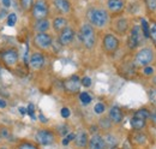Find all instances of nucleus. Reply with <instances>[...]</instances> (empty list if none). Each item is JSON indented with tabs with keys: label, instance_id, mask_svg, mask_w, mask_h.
<instances>
[{
	"label": "nucleus",
	"instance_id": "29",
	"mask_svg": "<svg viewBox=\"0 0 156 149\" xmlns=\"http://www.w3.org/2000/svg\"><path fill=\"white\" fill-rule=\"evenodd\" d=\"M145 6L149 13H155L156 12V0H144Z\"/></svg>",
	"mask_w": 156,
	"mask_h": 149
},
{
	"label": "nucleus",
	"instance_id": "8",
	"mask_svg": "<svg viewBox=\"0 0 156 149\" xmlns=\"http://www.w3.org/2000/svg\"><path fill=\"white\" fill-rule=\"evenodd\" d=\"M34 45L39 49H48L53 45V37L47 33H37L34 36Z\"/></svg>",
	"mask_w": 156,
	"mask_h": 149
},
{
	"label": "nucleus",
	"instance_id": "11",
	"mask_svg": "<svg viewBox=\"0 0 156 149\" xmlns=\"http://www.w3.org/2000/svg\"><path fill=\"white\" fill-rule=\"evenodd\" d=\"M75 36H76L75 29L71 28V27H66L65 29H62L59 33V43L61 46H69L73 42Z\"/></svg>",
	"mask_w": 156,
	"mask_h": 149
},
{
	"label": "nucleus",
	"instance_id": "7",
	"mask_svg": "<svg viewBox=\"0 0 156 149\" xmlns=\"http://www.w3.org/2000/svg\"><path fill=\"white\" fill-rule=\"evenodd\" d=\"M35 141L40 146H51L55 142V133L51 130L42 129L35 133Z\"/></svg>",
	"mask_w": 156,
	"mask_h": 149
},
{
	"label": "nucleus",
	"instance_id": "16",
	"mask_svg": "<svg viewBox=\"0 0 156 149\" xmlns=\"http://www.w3.org/2000/svg\"><path fill=\"white\" fill-rule=\"evenodd\" d=\"M44 61H46V59H44L43 54H41V53H33L31 56H30V60H29L30 66H31L34 70H40V69H42L43 65H44Z\"/></svg>",
	"mask_w": 156,
	"mask_h": 149
},
{
	"label": "nucleus",
	"instance_id": "24",
	"mask_svg": "<svg viewBox=\"0 0 156 149\" xmlns=\"http://www.w3.org/2000/svg\"><path fill=\"white\" fill-rule=\"evenodd\" d=\"M149 38L153 43V46L156 48V20L151 19L149 22Z\"/></svg>",
	"mask_w": 156,
	"mask_h": 149
},
{
	"label": "nucleus",
	"instance_id": "22",
	"mask_svg": "<svg viewBox=\"0 0 156 149\" xmlns=\"http://www.w3.org/2000/svg\"><path fill=\"white\" fill-rule=\"evenodd\" d=\"M67 19L65 18V17H55V18L53 19V29L55 30V31H58L60 33L62 29H65L66 27H67Z\"/></svg>",
	"mask_w": 156,
	"mask_h": 149
},
{
	"label": "nucleus",
	"instance_id": "46",
	"mask_svg": "<svg viewBox=\"0 0 156 149\" xmlns=\"http://www.w3.org/2000/svg\"><path fill=\"white\" fill-rule=\"evenodd\" d=\"M20 112L22 114H25L27 113V108H23V107H20Z\"/></svg>",
	"mask_w": 156,
	"mask_h": 149
},
{
	"label": "nucleus",
	"instance_id": "1",
	"mask_svg": "<svg viewBox=\"0 0 156 149\" xmlns=\"http://www.w3.org/2000/svg\"><path fill=\"white\" fill-rule=\"evenodd\" d=\"M88 22L96 28H105L109 22V13L107 10L101 7H90L87 11Z\"/></svg>",
	"mask_w": 156,
	"mask_h": 149
},
{
	"label": "nucleus",
	"instance_id": "34",
	"mask_svg": "<svg viewBox=\"0 0 156 149\" xmlns=\"http://www.w3.org/2000/svg\"><path fill=\"white\" fill-rule=\"evenodd\" d=\"M18 148H20V149H35V148H37V146H36V144H34V143H30V142H23V143H20V146H18Z\"/></svg>",
	"mask_w": 156,
	"mask_h": 149
},
{
	"label": "nucleus",
	"instance_id": "27",
	"mask_svg": "<svg viewBox=\"0 0 156 149\" xmlns=\"http://www.w3.org/2000/svg\"><path fill=\"white\" fill-rule=\"evenodd\" d=\"M140 28L143 31V35L145 38H149V22H147L144 18L140 19Z\"/></svg>",
	"mask_w": 156,
	"mask_h": 149
},
{
	"label": "nucleus",
	"instance_id": "15",
	"mask_svg": "<svg viewBox=\"0 0 156 149\" xmlns=\"http://www.w3.org/2000/svg\"><path fill=\"white\" fill-rule=\"evenodd\" d=\"M108 117H109V119L112 120L113 124H120L124 120V113L121 111V108L118 107V106L111 107L109 113H108Z\"/></svg>",
	"mask_w": 156,
	"mask_h": 149
},
{
	"label": "nucleus",
	"instance_id": "38",
	"mask_svg": "<svg viewBox=\"0 0 156 149\" xmlns=\"http://www.w3.org/2000/svg\"><path fill=\"white\" fill-rule=\"evenodd\" d=\"M0 136L2 137V138H10V136H11V133H10V131L7 128H1L0 129Z\"/></svg>",
	"mask_w": 156,
	"mask_h": 149
},
{
	"label": "nucleus",
	"instance_id": "42",
	"mask_svg": "<svg viewBox=\"0 0 156 149\" xmlns=\"http://www.w3.org/2000/svg\"><path fill=\"white\" fill-rule=\"evenodd\" d=\"M150 83H151V85L156 87V74H154V76L150 77Z\"/></svg>",
	"mask_w": 156,
	"mask_h": 149
},
{
	"label": "nucleus",
	"instance_id": "5",
	"mask_svg": "<svg viewBox=\"0 0 156 149\" xmlns=\"http://www.w3.org/2000/svg\"><path fill=\"white\" fill-rule=\"evenodd\" d=\"M49 13V6L46 0H36L31 7V16L34 19L47 18Z\"/></svg>",
	"mask_w": 156,
	"mask_h": 149
},
{
	"label": "nucleus",
	"instance_id": "32",
	"mask_svg": "<svg viewBox=\"0 0 156 149\" xmlns=\"http://www.w3.org/2000/svg\"><path fill=\"white\" fill-rule=\"evenodd\" d=\"M79 100H80V102L83 104V105H88V104H90L91 102V96L89 95L88 93H85V92H83V93L79 94Z\"/></svg>",
	"mask_w": 156,
	"mask_h": 149
},
{
	"label": "nucleus",
	"instance_id": "45",
	"mask_svg": "<svg viewBox=\"0 0 156 149\" xmlns=\"http://www.w3.org/2000/svg\"><path fill=\"white\" fill-rule=\"evenodd\" d=\"M40 119H41V122H43V123H47V119L42 115V114H40Z\"/></svg>",
	"mask_w": 156,
	"mask_h": 149
},
{
	"label": "nucleus",
	"instance_id": "13",
	"mask_svg": "<svg viewBox=\"0 0 156 149\" xmlns=\"http://www.w3.org/2000/svg\"><path fill=\"white\" fill-rule=\"evenodd\" d=\"M114 29L119 35H125L130 30V22L125 17H119L114 23Z\"/></svg>",
	"mask_w": 156,
	"mask_h": 149
},
{
	"label": "nucleus",
	"instance_id": "18",
	"mask_svg": "<svg viewBox=\"0 0 156 149\" xmlns=\"http://www.w3.org/2000/svg\"><path fill=\"white\" fill-rule=\"evenodd\" d=\"M130 124H131L132 130H136V131H143L147 128V120L143 119V118L136 117V115H133V117L131 118Z\"/></svg>",
	"mask_w": 156,
	"mask_h": 149
},
{
	"label": "nucleus",
	"instance_id": "37",
	"mask_svg": "<svg viewBox=\"0 0 156 149\" xmlns=\"http://www.w3.org/2000/svg\"><path fill=\"white\" fill-rule=\"evenodd\" d=\"M75 137H76V135H75V133H69V135L62 140V144H64V146H67V144H69V142H71V141H73V140H75Z\"/></svg>",
	"mask_w": 156,
	"mask_h": 149
},
{
	"label": "nucleus",
	"instance_id": "9",
	"mask_svg": "<svg viewBox=\"0 0 156 149\" xmlns=\"http://www.w3.org/2000/svg\"><path fill=\"white\" fill-rule=\"evenodd\" d=\"M18 52L15 49V48H7V49H4L1 53H0V59L1 61L7 65V66H13L17 64L18 61Z\"/></svg>",
	"mask_w": 156,
	"mask_h": 149
},
{
	"label": "nucleus",
	"instance_id": "6",
	"mask_svg": "<svg viewBox=\"0 0 156 149\" xmlns=\"http://www.w3.org/2000/svg\"><path fill=\"white\" fill-rule=\"evenodd\" d=\"M120 46V41L113 34H106L102 40V47L107 54H114Z\"/></svg>",
	"mask_w": 156,
	"mask_h": 149
},
{
	"label": "nucleus",
	"instance_id": "19",
	"mask_svg": "<svg viewBox=\"0 0 156 149\" xmlns=\"http://www.w3.org/2000/svg\"><path fill=\"white\" fill-rule=\"evenodd\" d=\"M49 28H51V23L47 18L36 19V22L34 24V29L36 33H46L49 30Z\"/></svg>",
	"mask_w": 156,
	"mask_h": 149
},
{
	"label": "nucleus",
	"instance_id": "30",
	"mask_svg": "<svg viewBox=\"0 0 156 149\" xmlns=\"http://www.w3.org/2000/svg\"><path fill=\"white\" fill-rule=\"evenodd\" d=\"M34 2H35V0H20V6L24 11H31Z\"/></svg>",
	"mask_w": 156,
	"mask_h": 149
},
{
	"label": "nucleus",
	"instance_id": "20",
	"mask_svg": "<svg viewBox=\"0 0 156 149\" xmlns=\"http://www.w3.org/2000/svg\"><path fill=\"white\" fill-rule=\"evenodd\" d=\"M73 141H75V144H76L77 147L84 148V147L88 146L89 136H88V133H87L85 131H80V132H78L77 135H76V137H75Z\"/></svg>",
	"mask_w": 156,
	"mask_h": 149
},
{
	"label": "nucleus",
	"instance_id": "44",
	"mask_svg": "<svg viewBox=\"0 0 156 149\" xmlns=\"http://www.w3.org/2000/svg\"><path fill=\"white\" fill-rule=\"evenodd\" d=\"M1 1H2V4H4L5 7H10V5H11V1L10 0H1Z\"/></svg>",
	"mask_w": 156,
	"mask_h": 149
},
{
	"label": "nucleus",
	"instance_id": "39",
	"mask_svg": "<svg viewBox=\"0 0 156 149\" xmlns=\"http://www.w3.org/2000/svg\"><path fill=\"white\" fill-rule=\"evenodd\" d=\"M27 112L29 113V115H30L33 119H35V115H34V112H35V110H34V105L30 104V105L28 106V108H27Z\"/></svg>",
	"mask_w": 156,
	"mask_h": 149
},
{
	"label": "nucleus",
	"instance_id": "17",
	"mask_svg": "<svg viewBox=\"0 0 156 149\" xmlns=\"http://www.w3.org/2000/svg\"><path fill=\"white\" fill-rule=\"evenodd\" d=\"M53 4L55 9L62 15H67L71 12V4L69 0H53Z\"/></svg>",
	"mask_w": 156,
	"mask_h": 149
},
{
	"label": "nucleus",
	"instance_id": "33",
	"mask_svg": "<svg viewBox=\"0 0 156 149\" xmlns=\"http://www.w3.org/2000/svg\"><path fill=\"white\" fill-rule=\"evenodd\" d=\"M105 111H106V106H105V104H102V102H98V104L94 106V112H95L96 114H102Z\"/></svg>",
	"mask_w": 156,
	"mask_h": 149
},
{
	"label": "nucleus",
	"instance_id": "28",
	"mask_svg": "<svg viewBox=\"0 0 156 149\" xmlns=\"http://www.w3.org/2000/svg\"><path fill=\"white\" fill-rule=\"evenodd\" d=\"M142 74L145 77H151V76L155 74V67L151 66V65H147V66L142 67Z\"/></svg>",
	"mask_w": 156,
	"mask_h": 149
},
{
	"label": "nucleus",
	"instance_id": "3",
	"mask_svg": "<svg viewBox=\"0 0 156 149\" xmlns=\"http://www.w3.org/2000/svg\"><path fill=\"white\" fill-rule=\"evenodd\" d=\"M79 40L87 49H93L96 45L95 29L90 23H84L79 30Z\"/></svg>",
	"mask_w": 156,
	"mask_h": 149
},
{
	"label": "nucleus",
	"instance_id": "35",
	"mask_svg": "<svg viewBox=\"0 0 156 149\" xmlns=\"http://www.w3.org/2000/svg\"><path fill=\"white\" fill-rule=\"evenodd\" d=\"M16 22H17V16H16V13H10L9 17H7V24H9L10 27H13V25L16 24Z\"/></svg>",
	"mask_w": 156,
	"mask_h": 149
},
{
	"label": "nucleus",
	"instance_id": "43",
	"mask_svg": "<svg viewBox=\"0 0 156 149\" xmlns=\"http://www.w3.org/2000/svg\"><path fill=\"white\" fill-rule=\"evenodd\" d=\"M7 106V104H6V101L5 100H2L1 97H0V108H5Z\"/></svg>",
	"mask_w": 156,
	"mask_h": 149
},
{
	"label": "nucleus",
	"instance_id": "36",
	"mask_svg": "<svg viewBox=\"0 0 156 149\" xmlns=\"http://www.w3.org/2000/svg\"><path fill=\"white\" fill-rule=\"evenodd\" d=\"M80 83H82L83 87L89 88V87L91 85V78H90V77H83V78L80 79Z\"/></svg>",
	"mask_w": 156,
	"mask_h": 149
},
{
	"label": "nucleus",
	"instance_id": "31",
	"mask_svg": "<svg viewBox=\"0 0 156 149\" xmlns=\"http://www.w3.org/2000/svg\"><path fill=\"white\" fill-rule=\"evenodd\" d=\"M148 97H149V101L156 106V87H151L149 90H148Z\"/></svg>",
	"mask_w": 156,
	"mask_h": 149
},
{
	"label": "nucleus",
	"instance_id": "25",
	"mask_svg": "<svg viewBox=\"0 0 156 149\" xmlns=\"http://www.w3.org/2000/svg\"><path fill=\"white\" fill-rule=\"evenodd\" d=\"M112 120L109 119V117H107V118H101L100 119V123H98V128L100 129H102V130H109L111 128H112Z\"/></svg>",
	"mask_w": 156,
	"mask_h": 149
},
{
	"label": "nucleus",
	"instance_id": "23",
	"mask_svg": "<svg viewBox=\"0 0 156 149\" xmlns=\"http://www.w3.org/2000/svg\"><path fill=\"white\" fill-rule=\"evenodd\" d=\"M105 143H106V148H115L118 146V138L115 135L111 133V132H107L105 136Z\"/></svg>",
	"mask_w": 156,
	"mask_h": 149
},
{
	"label": "nucleus",
	"instance_id": "2",
	"mask_svg": "<svg viewBox=\"0 0 156 149\" xmlns=\"http://www.w3.org/2000/svg\"><path fill=\"white\" fill-rule=\"evenodd\" d=\"M155 59L156 56L154 49L151 47L147 46V47H142V48L138 49V52L133 56L132 63H133V65L136 67H140L142 69V67H144L147 65H151L155 61Z\"/></svg>",
	"mask_w": 156,
	"mask_h": 149
},
{
	"label": "nucleus",
	"instance_id": "21",
	"mask_svg": "<svg viewBox=\"0 0 156 149\" xmlns=\"http://www.w3.org/2000/svg\"><path fill=\"white\" fill-rule=\"evenodd\" d=\"M133 138H131V142L135 144V146H144L147 143V138L148 136L145 133H143L142 131H136L133 130Z\"/></svg>",
	"mask_w": 156,
	"mask_h": 149
},
{
	"label": "nucleus",
	"instance_id": "40",
	"mask_svg": "<svg viewBox=\"0 0 156 149\" xmlns=\"http://www.w3.org/2000/svg\"><path fill=\"white\" fill-rule=\"evenodd\" d=\"M70 114H71V113H70V110H69V108L64 107V108L61 110V117H62V118H65V119H66V118H69V117H70Z\"/></svg>",
	"mask_w": 156,
	"mask_h": 149
},
{
	"label": "nucleus",
	"instance_id": "41",
	"mask_svg": "<svg viewBox=\"0 0 156 149\" xmlns=\"http://www.w3.org/2000/svg\"><path fill=\"white\" fill-rule=\"evenodd\" d=\"M149 119L151 120V124H153L154 126H156V112L150 114V118H149Z\"/></svg>",
	"mask_w": 156,
	"mask_h": 149
},
{
	"label": "nucleus",
	"instance_id": "14",
	"mask_svg": "<svg viewBox=\"0 0 156 149\" xmlns=\"http://www.w3.org/2000/svg\"><path fill=\"white\" fill-rule=\"evenodd\" d=\"M88 147L91 149L106 148V143H105V138H103V136H101L100 133H94V135L89 138Z\"/></svg>",
	"mask_w": 156,
	"mask_h": 149
},
{
	"label": "nucleus",
	"instance_id": "47",
	"mask_svg": "<svg viewBox=\"0 0 156 149\" xmlns=\"http://www.w3.org/2000/svg\"><path fill=\"white\" fill-rule=\"evenodd\" d=\"M0 138H1V136H0Z\"/></svg>",
	"mask_w": 156,
	"mask_h": 149
},
{
	"label": "nucleus",
	"instance_id": "4",
	"mask_svg": "<svg viewBox=\"0 0 156 149\" xmlns=\"http://www.w3.org/2000/svg\"><path fill=\"white\" fill-rule=\"evenodd\" d=\"M143 31L140 25L135 24L130 28L129 30V37H127V46L130 49H137L142 43H143Z\"/></svg>",
	"mask_w": 156,
	"mask_h": 149
},
{
	"label": "nucleus",
	"instance_id": "10",
	"mask_svg": "<svg viewBox=\"0 0 156 149\" xmlns=\"http://www.w3.org/2000/svg\"><path fill=\"white\" fill-rule=\"evenodd\" d=\"M80 85H82L80 78L76 74L64 81V89L69 94H77L80 90Z\"/></svg>",
	"mask_w": 156,
	"mask_h": 149
},
{
	"label": "nucleus",
	"instance_id": "12",
	"mask_svg": "<svg viewBox=\"0 0 156 149\" xmlns=\"http://www.w3.org/2000/svg\"><path fill=\"white\" fill-rule=\"evenodd\" d=\"M125 0H107V10L112 15H119L125 9Z\"/></svg>",
	"mask_w": 156,
	"mask_h": 149
},
{
	"label": "nucleus",
	"instance_id": "26",
	"mask_svg": "<svg viewBox=\"0 0 156 149\" xmlns=\"http://www.w3.org/2000/svg\"><path fill=\"white\" fill-rule=\"evenodd\" d=\"M150 114H151V112L149 111L148 108L143 107V108H139V110H137V111L135 112V114H133V115H136V117H139V118H143V119L148 120V119L150 118Z\"/></svg>",
	"mask_w": 156,
	"mask_h": 149
}]
</instances>
